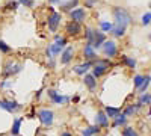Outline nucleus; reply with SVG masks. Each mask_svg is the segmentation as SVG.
<instances>
[{"label":"nucleus","mask_w":151,"mask_h":136,"mask_svg":"<svg viewBox=\"0 0 151 136\" xmlns=\"http://www.w3.org/2000/svg\"><path fill=\"white\" fill-rule=\"evenodd\" d=\"M83 55L88 60H94L97 59V52H95V48L91 45V44H86L85 48H83Z\"/></svg>","instance_id":"15"},{"label":"nucleus","mask_w":151,"mask_h":136,"mask_svg":"<svg viewBox=\"0 0 151 136\" xmlns=\"http://www.w3.org/2000/svg\"><path fill=\"white\" fill-rule=\"evenodd\" d=\"M150 6H151V5H150Z\"/></svg>","instance_id":"40"},{"label":"nucleus","mask_w":151,"mask_h":136,"mask_svg":"<svg viewBox=\"0 0 151 136\" xmlns=\"http://www.w3.org/2000/svg\"><path fill=\"white\" fill-rule=\"evenodd\" d=\"M73 56H74V48H73V47H67V48H64V52H62V56H60V62L64 64V65L70 64V62H71V59H73Z\"/></svg>","instance_id":"12"},{"label":"nucleus","mask_w":151,"mask_h":136,"mask_svg":"<svg viewBox=\"0 0 151 136\" xmlns=\"http://www.w3.org/2000/svg\"><path fill=\"white\" fill-rule=\"evenodd\" d=\"M83 136H94V135H98L100 133V126H91V127H86L80 132Z\"/></svg>","instance_id":"18"},{"label":"nucleus","mask_w":151,"mask_h":136,"mask_svg":"<svg viewBox=\"0 0 151 136\" xmlns=\"http://www.w3.org/2000/svg\"><path fill=\"white\" fill-rule=\"evenodd\" d=\"M100 29H101L103 33H106V32H112L113 24H112L110 21H101V23H100Z\"/></svg>","instance_id":"22"},{"label":"nucleus","mask_w":151,"mask_h":136,"mask_svg":"<svg viewBox=\"0 0 151 136\" xmlns=\"http://www.w3.org/2000/svg\"><path fill=\"white\" fill-rule=\"evenodd\" d=\"M101 47H103V52H104V55L107 58H113V56L116 55V52H118L115 41H104V44Z\"/></svg>","instance_id":"7"},{"label":"nucleus","mask_w":151,"mask_h":136,"mask_svg":"<svg viewBox=\"0 0 151 136\" xmlns=\"http://www.w3.org/2000/svg\"><path fill=\"white\" fill-rule=\"evenodd\" d=\"M94 33H95V30H94V29H89V27H88V29L85 30V35H86V44H91V45H92V41H94Z\"/></svg>","instance_id":"23"},{"label":"nucleus","mask_w":151,"mask_h":136,"mask_svg":"<svg viewBox=\"0 0 151 136\" xmlns=\"http://www.w3.org/2000/svg\"><path fill=\"white\" fill-rule=\"evenodd\" d=\"M17 6H18V2H17V0H15V2H11L6 8H9V9H17Z\"/></svg>","instance_id":"36"},{"label":"nucleus","mask_w":151,"mask_h":136,"mask_svg":"<svg viewBox=\"0 0 151 136\" xmlns=\"http://www.w3.org/2000/svg\"><path fill=\"white\" fill-rule=\"evenodd\" d=\"M38 119L41 121V124L42 126H52L53 124V121H55V114L52 112L50 109H40L38 110V114H36Z\"/></svg>","instance_id":"2"},{"label":"nucleus","mask_w":151,"mask_h":136,"mask_svg":"<svg viewBox=\"0 0 151 136\" xmlns=\"http://www.w3.org/2000/svg\"><path fill=\"white\" fill-rule=\"evenodd\" d=\"M97 2H98V0H86V2H85V6H86V8H92Z\"/></svg>","instance_id":"35"},{"label":"nucleus","mask_w":151,"mask_h":136,"mask_svg":"<svg viewBox=\"0 0 151 136\" xmlns=\"http://www.w3.org/2000/svg\"><path fill=\"white\" fill-rule=\"evenodd\" d=\"M70 17H71L73 21H76V23H82V21H85V18H86V12H85L83 8H76V9L70 11Z\"/></svg>","instance_id":"8"},{"label":"nucleus","mask_w":151,"mask_h":136,"mask_svg":"<svg viewBox=\"0 0 151 136\" xmlns=\"http://www.w3.org/2000/svg\"><path fill=\"white\" fill-rule=\"evenodd\" d=\"M47 94H48V97H50V100H52L55 104H67V103L70 101V97H68V95H60V94H59L58 91H55V89H48Z\"/></svg>","instance_id":"5"},{"label":"nucleus","mask_w":151,"mask_h":136,"mask_svg":"<svg viewBox=\"0 0 151 136\" xmlns=\"http://www.w3.org/2000/svg\"><path fill=\"white\" fill-rule=\"evenodd\" d=\"M65 44H67V40H65V38H62V36H59V35H56V36H55V44L48 45V50L52 52L53 58H55V56H58V55H60L62 52H64Z\"/></svg>","instance_id":"3"},{"label":"nucleus","mask_w":151,"mask_h":136,"mask_svg":"<svg viewBox=\"0 0 151 136\" xmlns=\"http://www.w3.org/2000/svg\"><path fill=\"white\" fill-rule=\"evenodd\" d=\"M0 52H2V53H9L11 52V47L5 41H2V40H0Z\"/></svg>","instance_id":"31"},{"label":"nucleus","mask_w":151,"mask_h":136,"mask_svg":"<svg viewBox=\"0 0 151 136\" xmlns=\"http://www.w3.org/2000/svg\"><path fill=\"white\" fill-rule=\"evenodd\" d=\"M21 122H23V118H15V119H14V124H12V129H11V135H12V136H17V135L20 133Z\"/></svg>","instance_id":"20"},{"label":"nucleus","mask_w":151,"mask_h":136,"mask_svg":"<svg viewBox=\"0 0 151 136\" xmlns=\"http://www.w3.org/2000/svg\"><path fill=\"white\" fill-rule=\"evenodd\" d=\"M21 65L20 64H12V62H8L6 65H5V70H3V74L5 76H14V74H17V73H20L21 71Z\"/></svg>","instance_id":"10"},{"label":"nucleus","mask_w":151,"mask_h":136,"mask_svg":"<svg viewBox=\"0 0 151 136\" xmlns=\"http://www.w3.org/2000/svg\"><path fill=\"white\" fill-rule=\"evenodd\" d=\"M104 112H106L107 118H113V119H115L116 117H119V112H121V110H119L118 107H110V106H106V107H104Z\"/></svg>","instance_id":"19"},{"label":"nucleus","mask_w":151,"mask_h":136,"mask_svg":"<svg viewBox=\"0 0 151 136\" xmlns=\"http://www.w3.org/2000/svg\"><path fill=\"white\" fill-rule=\"evenodd\" d=\"M150 82H151V77H150V76H147V77L144 79V83H142V85L139 86V92H142V94H144V92L147 91V88H148Z\"/></svg>","instance_id":"25"},{"label":"nucleus","mask_w":151,"mask_h":136,"mask_svg":"<svg viewBox=\"0 0 151 136\" xmlns=\"http://www.w3.org/2000/svg\"><path fill=\"white\" fill-rule=\"evenodd\" d=\"M144 76H141V74H137V76H134V79H133V82H134V86L136 88H139V86L144 83Z\"/></svg>","instance_id":"29"},{"label":"nucleus","mask_w":151,"mask_h":136,"mask_svg":"<svg viewBox=\"0 0 151 136\" xmlns=\"http://www.w3.org/2000/svg\"><path fill=\"white\" fill-rule=\"evenodd\" d=\"M151 103V95L150 94H142V97H141V100H139V103H137V106H144V104H150Z\"/></svg>","instance_id":"24"},{"label":"nucleus","mask_w":151,"mask_h":136,"mask_svg":"<svg viewBox=\"0 0 151 136\" xmlns=\"http://www.w3.org/2000/svg\"><path fill=\"white\" fill-rule=\"evenodd\" d=\"M79 5V0H70V2H67V3H64V9H71V8H76Z\"/></svg>","instance_id":"28"},{"label":"nucleus","mask_w":151,"mask_h":136,"mask_svg":"<svg viewBox=\"0 0 151 136\" xmlns=\"http://www.w3.org/2000/svg\"><path fill=\"white\" fill-rule=\"evenodd\" d=\"M91 67H92V62H91V60H88V62H85V64H82V65L74 67V73H76V74H79V76H85L86 71L89 70Z\"/></svg>","instance_id":"16"},{"label":"nucleus","mask_w":151,"mask_h":136,"mask_svg":"<svg viewBox=\"0 0 151 136\" xmlns=\"http://www.w3.org/2000/svg\"><path fill=\"white\" fill-rule=\"evenodd\" d=\"M141 20H142V24H144V26L150 24V23H151V12H147V14H144Z\"/></svg>","instance_id":"32"},{"label":"nucleus","mask_w":151,"mask_h":136,"mask_svg":"<svg viewBox=\"0 0 151 136\" xmlns=\"http://www.w3.org/2000/svg\"><path fill=\"white\" fill-rule=\"evenodd\" d=\"M122 136H139V135H137L132 127H125L124 132H122Z\"/></svg>","instance_id":"30"},{"label":"nucleus","mask_w":151,"mask_h":136,"mask_svg":"<svg viewBox=\"0 0 151 136\" xmlns=\"http://www.w3.org/2000/svg\"><path fill=\"white\" fill-rule=\"evenodd\" d=\"M150 40H151V33H150Z\"/></svg>","instance_id":"39"},{"label":"nucleus","mask_w":151,"mask_h":136,"mask_svg":"<svg viewBox=\"0 0 151 136\" xmlns=\"http://www.w3.org/2000/svg\"><path fill=\"white\" fill-rule=\"evenodd\" d=\"M0 107L3 110H6V112H9V114H14L20 109V104L14 100H0Z\"/></svg>","instance_id":"6"},{"label":"nucleus","mask_w":151,"mask_h":136,"mask_svg":"<svg viewBox=\"0 0 151 136\" xmlns=\"http://www.w3.org/2000/svg\"><path fill=\"white\" fill-rule=\"evenodd\" d=\"M59 23H60V14L59 12H52V15L48 17V29H50V32H56Z\"/></svg>","instance_id":"9"},{"label":"nucleus","mask_w":151,"mask_h":136,"mask_svg":"<svg viewBox=\"0 0 151 136\" xmlns=\"http://www.w3.org/2000/svg\"><path fill=\"white\" fill-rule=\"evenodd\" d=\"M48 2H50V3H58L59 0H48Z\"/></svg>","instance_id":"38"},{"label":"nucleus","mask_w":151,"mask_h":136,"mask_svg":"<svg viewBox=\"0 0 151 136\" xmlns=\"http://www.w3.org/2000/svg\"><path fill=\"white\" fill-rule=\"evenodd\" d=\"M112 33L115 35V36H118V38H121V36H124V33H125V26L115 24V26H113V29H112Z\"/></svg>","instance_id":"21"},{"label":"nucleus","mask_w":151,"mask_h":136,"mask_svg":"<svg viewBox=\"0 0 151 136\" xmlns=\"http://www.w3.org/2000/svg\"><path fill=\"white\" fill-rule=\"evenodd\" d=\"M65 30L68 35H77L82 32V27H80V23H76V21H70L67 26H65Z\"/></svg>","instance_id":"14"},{"label":"nucleus","mask_w":151,"mask_h":136,"mask_svg":"<svg viewBox=\"0 0 151 136\" xmlns=\"http://www.w3.org/2000/svg\"><path fill=\"white\" fill-rule=\"evenodd\" d=\"M125 124V117L124 115H119V117H116L115 118V124H113V126H124Z\"/></svg>","instance_id":"33"},{"label":"nucleus","mask_w":151,"mask_h":136,"mask_svg":"<svg viewBox=\"0 0 151 136\" xmlns=\"http://www.w3.org/2000/svg\"><path fill=\"white\" fill-rule=\"evenodd\" d=\"M122 59H124L125 65H127L129 68H134V67H136V60H134V59H132V58H129V56H124Z\"/></svg>","instance_id":"26"},{"label":"nucleus","mask_w":151,"mask_h":136,"mask_svg":"<svg viewBox=\"0 0 151 136\" xmlns=\"http://www.w3.org/2000/svg\"><path fill=\"white\" fill-rule=\"evenodd\" d=\"M83 82H85V85H86L91 91H94V89L97 88V80H95V77L92 76V74H85Z\"/></svg>","instance_id":"17"},{"label":"nucleus","mask_w":151,"mask_h":136,"mask_svg":"<svg viewBox=\"0 0 151 136\" xmlns=\"http://www.w3.org/2000/svg\"><path fill=\"white\" fill-rule=\"evenodd\" d=\"M113 17L116 20V24H121V26H125V27H127V24L132 21L130 14L124 8H115L113 9Z\"/></svg>","instance_id":"1"},{"label":"nucleus","mask_w":151,"mask_h":136,"mask_svg":"<svg viewBox=\"0 0 151 136\" xmlns=\"http://www.w3.org/2000/svg\"><path fill=\"white\" fill-rule=\"evenodd\" d=\"M60 136H73V135L68 133V132H64V133H60Z\"/></svg>","instance_id":"37"},{"label":"nucleus","mask_w":151,"mask_h":136,"mask_svg":"<svg viewBox=\"0 0 151 136\" xmlns=\"http://www.w3.org/2000/svg\"><path fill=\"white\" fill-rule=\"evenodd\" d=\"M95 124L100 126V127H107V126H109V118H107L106 112H103V110H98L97 115H95Z\"/></svg>","instance_id":"11"},{"label":"nucleus","mask_w":151,"mask_h":136,"mask_svg":"<svg viewBox=\"0 0 151 136\" xmlns=\"http://www.w3.org/2000/svg\"><path fill=\"white\" fill-rule=\"evenodd\" d=\"M104 41H106V35H104L103 32H97V30H95V33H94V41H92V47H94V48H100V47L104 44Z\"/></svg>","instance_id":"13"},{"label":"nucleus","mask_w":151,"mask_h":136,"mask_svg":"<svg viewBox=\"0 0 151 136\" xmlns=\"http://www.w3.org/2000/svg\"><path fill=\"white\" fill-rule=\"evenodd\" d=\"M137 107L139 106H129L127 109H125V112H124V117H130V115H133V114H136V110H137Z\"/></svg>","instance_id":"27"},{"label":"nucleus","mask_w":151,"mask_h":136,"mask_svg":"<svg viewBox=\"0 0 151 136\" xmlns=\"http://www.w3.org/2000/svg\"><path fill=\"white\" fill-rule=\"evenodd\" d=\"M17 2L21 3V5H24V6H29V8L33 6V0H17Z\"/></svg>","instance_id":"34"},{"label":"nucleus","mask_w":151,"mask_h":136,"mask_svg":"<svg viewBox=\"0 0 151 136\" xmlns=\"http://www.w3.org/2000/svg\"><path fill=\"white\" fill-rule=\"evenodd\" d=\"M110 67V62L109 60H97V62L92 65V76L97 79L100 76H103V74L109 70Z\"/></svg>","instance_id":"4"}]
</instances>
